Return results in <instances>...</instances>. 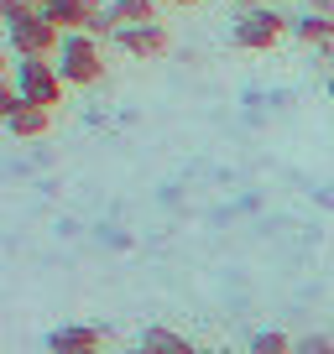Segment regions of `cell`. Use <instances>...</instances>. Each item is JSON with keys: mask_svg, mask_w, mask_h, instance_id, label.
<instances>
[{"mask_svg": "<svg viewBox=\"0 0 334 354\" xmlns=\"http://www.w3.org/2000/svg\"><path fill=\"white\" fill-rule=\"evenodd\" d=\"M21 104H26V100H21V88H16L11 78H6V84H0V120H11V115L21 110Z\"/></svg>", "mask_w": 334, "mask_h": 354, "instance_id": "obj_13", "label": "cell"}, {"mask_svg": "<svg viewBox=\"0 0 334 354\" xmlns=\"http://www.w3.org/2000/svg\"><path fill=\"white\" fill-rule=\"evenodd\" d=\"M157 6H199V0H157Z\"/></svg>", "mask_w": 334, "mask_h": 354, "instance_id": "obj_16", "label": "cell"}, {"mask_svg": "<svg viewBox=\"0 0 334 354\" xmlns=\"http://www.w3.org/2000/svg\"><path fill=\"white\" fill-rule=\"evenodd\" d=\"M324 88H329V104H334V73H329V84H324Z\"/></svg>", "mask_w": 334, "mask_h": 354, "instance_id": "obj_18", "label": "cell"}, {"mask_svg": "<svg viewBox=\"0 0 334 354\" xmlns=\"http://www.w3.org/2000/svg\"><path fill=\"white\" fill-rule=\"evenodd\" d=\"M110 11L121 26H146L157 21V0H110Z\"/></svg>", "mask_w": 334, "mask_h": 354, "instance_id": "obj_11", "label": "cell"}, {"mask_svg": "<svg viewBox=\"0 0 334 354\" xmlns=\"http://www.w3.org/2000/svg\"><path fill=\"white\" fill-rule=\"evenodd\" d=\"M292 37H298L303 47H319V53L334 57V16H319V11L298 16V21H292Z\"/></svg>", "mask_w": 334, "mask_h": 354, "instance_id": "obj_8", "label": "cell"}, {"mask_svg": "<svg viewBox=\"0 0 334 354\" xmlns=\"http://www.w3.org/2000/svg\"><path fill=\"white\" fill-rule=\"evenodd\" d=\"M94 349H100V328H89V323H63L47 333V354H94Z\"/></svg>", "mask_w": 334, "mask_h": 354, "instance_id": "obj_7", "label": "cell"}, {"mask_svg": "<svg viewBox=\"0 0 334 354\" xmlns=\"http://www.w3.org/2000/svg\"><path fill=\"white\" fill-rule=\"evenodd\" d=\"M115 47H121L125 57H167V47H173V32H167L162 21H146V26H121L115 32Z\"/></svg>", "mask_w": 334, "mask_h": 354, "instance_id": "obj_5", "label": "cell"}, {"mask_svg": "<svg viewBox=\"0 0 334 354\" xmlns=\"http://www.w3.org/2000/svg\"><path fill=\"white\" fill-rule=\"evenodd\" d=\"M26 6H37V11H47V6H53V0H26Z\"/></svg>", "mask_w": 334, "mask_h": 354, "instance_id": "obj_17", "label": "cell"}, {"mask_svg": "<svg viewBox=\"0 0 334 354\" xmlns=\"http://www.w3.org/2000/svg\"><path fill=\"white\" fill-rule=\"evenodd\" d=\"M251 354H298V339H288L282 328H261L251 333Z\"/></svg>", "mask_w": 334, "mask_h": 354, "instance_id": "obj_12", "label": "cell"}, {"mask_svg": "<svg viewBox=\"0 0 334 354\" xmlns=\"http://www.w3.org/2000/svg\"><path fill=\"white\" fill-rule=\"evenodd\" d=\"M313 11H319V16H334V0H313Z\"/></svg>", "mask_w": 334, "mask_h": 354, "instance_id": "obj_15", "label": "cell"}, {"mask_svg": "<svg viewBox=\"0 0 334 354\" xmlns=\"http://www.w3.org/2000/svg\"><path fill=\"white\" fill-rule=\"evenodd\" d=\"M141 349L146 354H199L183 333H173V328H146L141 333Z\"/></svg>", "mask_w": 334, "mask_h": 354, "instance_id": "obj_10", "label": "cell"}, {"mask_svg": "<svg viewBox=\"0 0 334 354\" xmlns=\"http://www.w3.org/2000/svg\"><path fill=\"white\" fill-rule=\"evenodd\" d=\"M125 354H146V349H141V344H136V349H125Z\"/></svg>", "mask_w": 334, "mask_h": 354, "instance_id": "obj_20", "label": "cell"}, {"mask_svg": "<svg viewBox=\"0 0 334 354\" xmlns=\"http://www.w3.org/2000/svg\"><path fill=\"white\" fill-rule=\"evenodd\" d=\"M199 354H235V349H199Z\"/></svg>", "mask_w": 334, "mask_h": 354, "instance_id": "obj_19", "label": "cell"}, {"mask_svg": "<svg viewBox=\"0 0 334 354\" xmlns=\"http://www.w3.org/2000/svg\"><path fill=\"white\" fill-rule=\"evenodd\" d=\"M100 16H105L100 0H53V6H47V21H53L58 32H94Z\"/></svg>", "mask_w": 334, "mask_h": 354, "instance_id": "obj_6", "label": "cell"}, {"mask_svg": "<svg viewBox=\"0 0 334 354\" xmlns=\"http://www.w3.org/2000/svg\"><path fill=\"white\" fill-rule=\"evenodd\" d=\"M53 63H58V73H63L68 88H89V84H100V78H105L100 37H89V32H63V42H58Z\"/></svg>", "mask_w": 334, "mask_h": 354, "instance_id": "obj_2", "label": "cell"}, {"mask_svg": "<svg viewBox=\"0 0 334 354\" xmlns=\"http://www.w3.org/2000/svg\"><path fill=\"white\" fill-rule=\"evenodd\" d=\"M0 16H6V42L16 57H53L63 32L47 21V11L26 6V0H0Z\"/></svg>", "mask_w": 334, "mask_h": 354, "instance_id": "obj_1", "label": "cell"}, {"mask_svg": "<svg viewBox=\"0 0 334 354\" xmlns=\"http://www.w3.org/2000/svg\"><path fill=\"white\" fill-rule=\"evenodd\" d=\"M6 131H11L16 141H37V136L53 131V110H42V104H21V110L6 120Z\"/></svg>", "mask_w": 334, "mask_h": 354, "instance_id": "obj_9", "label": "cell"}, {"mask_svg": "<svg viewBox=\"0 0 334 354\" xmlns=\"http://www.w3.org/2000/svg\"><path fill=\"white\" fill-rule=\"evenodd\" d=\"M11 84L21 88L26 104H42V110H58V104H63V88H68L53 57H16L11 63Z\"/></svg>", "mask_w": 334, "mask_h": 354, "instance_id": "obj_3", "label": "cell"}, {"mask_svg": "<svg viewBox=\"0 0 334 354\" xmlns=\"http://www.w3.org/2000/svg\"><path fill=\"white\" fill-rule=\"evenodd\" d=\"M288 16L282 11H272V6H245L240 16H235V26H230V42L240 47V53H272V47L288 37Z\"/></svg>", "mask_w": 334, "mask_h": 354, "instance_id": "obj_4", "label": "cell"}, {"mask_svg": "<svg viewBox=\"0 0 334 354\" xmlns=\"http://www.w3.org/2000/svg\"><path fill=\"white\" fill-rule=\"evenodd\" d=\"M245 6H256V0H240V11H245Z\"/></svg>", "mask_w": 334, "mask_h": 354, "instance_id": "obj_21", "label": "cell"}, {"mask_svg": "<svg viewBox=\"0 0 334 354\" xmlns=\"http://www.w3.org/2000/svg\"><path fill=\"white\" fill-rule=\"evenodd\" d=\"M94 354H105V349H94Z\"/></svg>", "mask_w": 334, "mask_h": 354, "instance_id": "obj_22", "label": "cell"}, {"mask_svg": "<svg viewBox=\"0 0 334 354\" xmlns=\"http://www.w3.org/2000/svg\"><path fill=\"white\" fill-rule=\"evenodd\" d=\"M298 354H334V339H329V333H303Z\"/></svg>", "mask_w": 334, "mask_h": 354, "instance_id": "obj_14", "label": "cell"}]
</instances>
